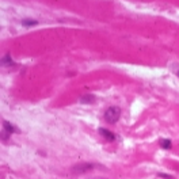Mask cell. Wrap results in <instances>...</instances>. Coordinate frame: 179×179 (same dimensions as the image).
<instances>
[{
  "mask_svg": "<svg viewBox=\"0 0 179 179\" xmlns=\"http://www.w3.org/2000/svg\"><path fill=\"white\" fill-rule=\"evenodd\" d=\"M3 126H4V129L7 130V133L8 134H11V133H15V132H18V129L16 128L12 125L11 122H8V121H4L3 122Z\"/></svg>",
  "mask_w": 179,
  "mask_h": 179,
  "instance_id": "4",
  "label": "cell"
},
{
  "mask_svg": "<svg viewBox=\"0 0 179 179\" xmlns=\"http://www.w3.org/2000/svg\"><path fill=\"white\" fill-rule=\"evenodd\" d=\"M37 23H38L37 21H31V19H23V21H22V25L27 26V27H29V26H35Z\"/></svg>",
  "mask_w": 179,
  "mask_h": 179,
  "instance_id": "7",
  "label": "cell"
},
{
  "mask_svg": "<svg viewBox=\"0 0 179 179\" xmlns=\"http://www.w3.org/2000/svg\"><path fill=\"white\" fill-rule=\"evenodd\" d=\"M160 147L164 148V149H170L172 147V143L170 140H167V138H162L160 140Z\"/></svg>",
  "mask_w": 179,
  "mask_h": 179,
  "instance_id": "6",
  "label": "cell"
},
{
  "mask_svg": "<svg viewBox=\"0 0 179 179\" xmlns=\"http://www.w3.org/2000/svg\"><path fill=\"white\" fill-rule=\"evenodd\" d=\"M94 101V96L91 94H84L83 96H80V102L84 103V105H88V103H92Z\"/></svg>",
  "mask_w": 179,
  "mask_h": 179,
  "instance_id": "5",
  "label": "cell"
},
{
  "mask_svg": "<svg viewBox=\"0 0 179 179\" xmlns=\"http://www.w3.org/2000/svg\"><path fill=\"white\" fill-rule=\"evenodd\" d=\"M91 179H107V178H102V176H96V178H91Z\"/></svg>",
  "mask_w": 179,
  "mask_h": 179,
  "instance_id": "10",
  "label": "cell"
},
{
  "mask_svg": "<svg viewBox=\"0 0 179 179\" xmlns=\"http://www.w3.org/2000/svg\"><path fill=\"white\" fill-rule=\"evenodd\" d=\"M3 64H6V65H14V61H11L10 56H6L3 58Z\"/></svg>",
  "mask_w": 179,
  "mask_h": 179,
  "instance_id": "8",
  "label": "cell"
},
{
  "mask_svg": "<svg viewBox=\"0 0 179 179\" xmlns=\"http://www.w3.org/2000/svg\"><path fill=\"white\" fill-rule=\"evenodd\" d=\"M103 116H105V119L109 123H116L119 119V117H121V109L117 107V106H110L109 109L105 111Z\"/></svg>",
  "mask_w": 179,
  "mask_h": 179,
  "instance_id": "1",
  "label": "cell"
},
{
  "mask_svg": "<svg viewBox=\"0 0 179 179\" xmlns=\"http://www.w3.org/2000/svg\"><path fill=\"white\" fill-rule=\"evenodd\" d=\"M178 75H179V73H178Z\"/></svg>",
  "mask_w": 179,
  "mask_h": 179,
  "instance_id": "11",
  "label": "cell"
},
{
  "mask_svg": "<svg viewBox=\"0 0 179 179\" xmlns=\"http://www.w3.org/2000/svg\"><path fill=\"white\" fill-rule=\"evenodd\" d=\"M159 176H160V178H164V179H174L171 175H165V174H159Z\"/></svg>",
  "mask_w": 179,
  "mask_h": 179,
  "instance_id": "9",
  "label": "cell"
},
{
  "mask_svg": "<svg viewBox=\"0 0 179 179\" xmlns=\"http://www.w3.org/2000/svg\"><path fill=\"white\" fill-rule=\"evenodd\" d=\"M99 134H101L103 138H106L107 141H114V140H116V134L113 133V132H110V130H107V129H103V128L99 129Z\"/></svg>",
  "mask_w": 179,
  "mask_h": 179,
  "instance_id": "3",
  "label": "cell"
},
{
  "mask_svg": "<svg viewBox=\"0 0 179 179\" xmlns=\"http://www.w3.org/2000/svg\"><path fill=\"white\" fill-rule=\"evenodd\" d=\"M94 167H95V164H92V163H81V164L73 165L71 171L73 172V174H84V172L92 171Z\"/></svg>",
  "mask_w": 179,
  "mask_h": 179,
  "instance_id": "2",
  "label": "cell"
}]
</instances>
